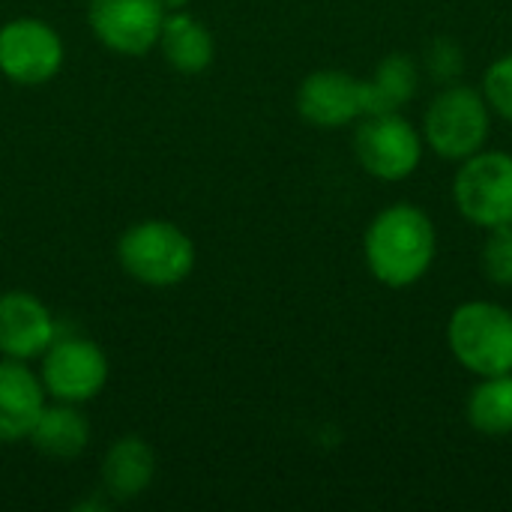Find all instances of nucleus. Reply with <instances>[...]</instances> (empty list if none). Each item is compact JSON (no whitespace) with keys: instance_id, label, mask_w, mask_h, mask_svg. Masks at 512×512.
<instances>
[{"instance_id":"6e6552de","label":"nucleus","mask_w":512,"mask_h":512,"mask_svg":"<svg viewBox=\"0 0 512 512\" xmlns=\"http://www.w3.org/2000/svg\"><path fill=\"white\" fill-rule=\"evenodd\" d=\"M63 39L42 18H12L0 27V75L21 87L48 84L63 69Z\"/></svg>"},{"instance_id":"f8f14e48","label":"nucleus","mask_w":512,"mask_h":512,"mask_svg":"<svg viewBox=\"0 0 512 512\" xmlns=\"http://www.w3.org/2000/svg\"><path fill=\"white\" fill-rule=\"evenodd\" d=\"M48 405L42 378L24 360H0V441H27L39 414Z\"/></svg>"},{"instance_id":"9d476101","label":"nucleus","mask_w":512,"mask_h":512,"mask_svg":"<svg viewBox=\"0 0 512 512\" xmlns=\"http://www.w3.org/2000/svg\"><path fill=\"white\" fill-rule=\"evenodd\" d=\"M297 114L315 129H348L366 117V84L345 69H315L297 87Z\"/></svg>"},{"instance_id":"423d86ee","label":"nucleus","mask_w":512,"mask_h":512,"mask_svg":"<svg viewBox=\"0 0 512 512\" xmlns=\"http://www.w3.org/2000/svg\"><path fill=\"white\" fill-rule=\"evenodd\" d=\"M354 159L378 183H405L420 171L426 141L405 111L366 114L354 123Z\"/></svg>"},{"instance_id":"1a4fd4ad","label":"nucleus","mask_w":512,"mask_h":512,"mask_svg":"<svg viewBox=\"0 0 512 512\" xmlns=\"http://www.w3.org/2000/svg\"><path fill=\"white\" fill-rule=\"evenodd\" d=\"M87 24L108 51L141 57L159 45L165 9L159 0H87Z\"/></svg>"},{"instance_id":"7ed1b4c3","label":"nucleus","mask_w":512,"mask_h":512,"mask_svg":"<svg viewBox=\"0 0 512 512\" xmlns=\"http://www.w3.org/2000/svg\"><path fill=\"white\" fill-rule=\"evenodd\" d=\"M450 357L474 378L512 372V309L495 300L459 303L444 327Z\"/></svg>"},{"instance_id":"412c9836","label":"nucleus","mask_w":512,"mask_h":512,"mask_svg":"<svg viewBox=\"0 0 512 512\" xmlns=\"http://www.w3.org/2000/svg\"><path fill=\"white\" fill-rule=\"evenodd\" d=\"M189 3H192V0H159V6L165 9V15H168V12H183Z\"/></svg>"},{"instance_id":"f3484780","label":"nucleus","mask_w":512,"mask_h":512,"mask_svg":"<svg viewBox=\"0 0 512 512\" xmlns=\"http://www.w3.org/2000/svg\"><path fill=\"white\" fill-rule=\"evenodd\" d=\"M465 420L483 438L512 435V372L477 378L465 399Z\"/></svg>"},{"instance_id":"20e7f679","label":"nucleus","mask_w":512,"mask_h":512,"mask_svg":"<svg viewBox=\"0 0 512 512\" xmlns=\"http://www.w3.org/2000/svg\"><path fill=\"white\" fill-rule=\"evenodd\" d=\"M117 261L129 279L147 288H171L192 276L195 243L168 219H144L117 240Z\"/></svg>"},{"instance_id":"6ab92c4d","label":"nucleus","mask_w":512,"mask_h":512,"mask_svg":"<svg viewBox=\"0 0 512 512\" xmlns=\"http://www.w3.org/2000/svg\"><path fill=\"white\" fill-rule=\"evenodd\" d=\"M480 93L486 99V105L492 108L495 120L512 126V51L498 54L480 78Z\"/></svg>"},{"instance_id":"39448f33","label":"nucleus","mask_w":512,"mask_h":512,"mask_svg":"<svg viewBox=\"0 0 512 512\" xmlns=\"http://www.w3.org/2000/svg\"><path fill=\"white\" fill-rule=\"evenodd\" d=\"M456 213L477 231H495L512 225V153L501 147H483L462 159L453 174Z\"/></svg>"},{"instance_id":"f257e3e1","label":"nucleus","mask_w":512,"mask_h":512,"mask_svg":"<svg viewBox=\"0 0 512 512\" xmlns=\"http://www.w3.org/2000/svg\"><path fill=\"white\" fill-rule=\"evenodd\" d=\"M363 261L381 288L408 291L420 285L438 261L435 219L411 201L381 207L363 231Z\"/></svg>"},{"instance_id":"aec40b11","label":"nucleus","mask_w":512,"mask_h":512,"mask_svg":"<svg viewBox=\"0 0 512 512\" xmlns=\"http://www.w3.org/2000/svg\"><path fill=\"white\" fill-rule=\"evenodd\" d=\"M480 270L489 285L512 288V225L486 231L480 246Z\"/></svg>"},{"instance_id":"2eb2a0df","label":"nucleus","mask_w":512,"mask_h":512,"mask_svg":"<svg viewBox=\"0 0 512 512\" xmlns=\"http://www.w3.org/2000/svg\"><path fill=\"white\" fill-rule=\"evenodd\" d=\"M159 48L165 54V60L183 72V75H198L204 69H210L213 57H216V42L213 33L204 21H198L195 15L183 12H168L162 33H159Z\"/></svg>"},{"instance_id":"0eeeda50","label":"nucleus","mask_w":512,"mask_h":512,"mask_svg":"<svg viewBox=\"0 0 512 512\" xmlns=\"http://www.w3.org/2000/svg\"><path fill=\"white\" fill-rule=\"evenodd\" d=\"M39 378L54 402L84 405L96 399L108 384V357L105 351L84 336H60L39 357Z\"/></svg>"},{"instance_id":"ddd939ff","label":"nucleus","mask_w":512,"mask_h":512,"mask_svg":"<svg viewBox=\"0 0 512 512\" xmlns=\"http://www.w3.org/2000/svg\"><path fill=\"white\" fill-rule=\"evenodd\" d=\"M156 477V453L144 438H117L102 459V489L111 501L141 498Z\"/></svg>"},{"instance_id":"a211bd4d","label":"nucleus","mask_w":512,"mask_h":512,"mask_svg":"<svg viewBox=\"0 0 512 512\" xmlns=\"http://www.w3.org/2000/svg\"><path fill=\"white\" fill-rule=\"evenodd\" d=\"M420 60V69H423V78L432 81L435 87H444V84H456V81H465V72H468V54L465 48L459 45V39L453 36H435L426 42L423 54L417 57Z\"/></svg>"},{"instance_id":"dca6fc26","label":"nucleus","mask_w":512,"mask_h":512,"mask_svg":"<svg viewBox=\"0 0 512 512\" xmlns=\"http://www.w3.org/2000/svg\"><path fill=\"white\" fill-rule=\"evenodd\" d=\"M27 441L48 459H75L90 444V423L72 402L45 405Z\"/></svg>"},{"instance_id":"4468645a","label":"nucleus","mask_w":512,"mask_h":512,"mask_svg":"<svg viewBox=\"0 0 512 512\" xmlns=\"http://www.w3.org/2000/svg\"><path fill=\"white\" fill-rule=\"evenodd\" d=\"M423 69L420 60L408 51H393L381 57V63L372 69L366 84V114H384V111H405L423 87Z\"/></svg>"},{"instance_id":"f03ea898","label":"nucleus","mask_w":512,"mask_h":512,"mask_svg":"<svg viewBox=\"0 0 512 512\" xmlns=\"http://www.w3.org/2000/svg\"><path fill=\"white\" fill-rule=\"evenodd\" d=\"M492 126V108L486 105L480 87L468 81L438 87V93L426 102L420 117L426 153L450 165H459L462 159L489 147Z\"/></svg>"},{"instance_id":"9b49d317","label":"nucleus","mask_w":512,"mask_h":512,"mask_svg":"<svg viewBox=\"0 0 512 512\" xmlns=\"http://www.w3.org/2000/svg\"><path fill=\"white\" fill-rule=\"evenodd\" d=\"M57 339L51 309L30 291L0 294V357L36 360Z\"/></svg>"}]
</instances>
